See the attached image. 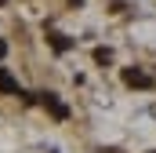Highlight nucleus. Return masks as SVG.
Wrapping results in <instances>:
<instances>
[{"label":"nucleus","mask_w":156,"mask_h":153,"mask_svg":"<svg viewBox=\"0 0 156 153\" xmlns=\"http://www.w3.org/2000/svg\"><path fill=\"white\" fill-rule=\"evenodd\" d=\"M47 44H51V47H55V51H58V55H62V51H69V47H73V40H69V37H62V33H47Z\"/></svg>","instance_id":"4"},{"label":"nucleus","mask_w":156,"mask_h":153,"mask_svg":"<svg viewBox=\"0 0 156 153\" xmlns=\"http://www.w3.org/2000/svg\"><path fill=\"white\" fill-rule=\"evenodd\" d=\"M4 55H7V44H4V40H0V58H4Z\"/></svg>","instance_id":"6"},{"label":"nucleus","mask_w":156,"mask_h":153,"mask_svg":"<svg viewBox=\"0 0 156 153\" xmlns=\"http://www.w3.org/2000/svg\"><path fill=\"white\" fill-rule=\"evenodd\" d=\"M0 95H22V88H18V80L7 73L4 66H0Z\"/></svg>","instance_id":"3"},{"label":"nucleus","mask_w":156,"mask_h":153,"mask_svg":"<svg viewBox=\"0 0 156 153\" xmlns=\"http://www.w3.org/2000/svg\"><path fill=\"white\" fill-rule=\"evenodd\" d=\"M123 80H127L131 88H153V76L142 73V69H123Z\"/></svg>","instance_id":"2"},{"label":"nucleus","mask_w":156,"mask_h":153,"mask_svg":"<svg viewBox=\"0 0 156 153\" xmlns=\"http://www.w3.org/2000/svg\"><path fill=\"white\" fill-rule=\"evenodd\" d=\"M4 4H7V0H0V7H4Z\"/></svg>","instance_id":"7"},{"label":"nucleus","mask_w":156,"mask_h":153,"mask_svg":"<svg viewBox=\"0 0 156 153\" xmlns=\"http://www.w3.org/2000/svg\"><path fill=\"white\" fill-rule=\"evenodd\" d=\"M94 62H98V66H109V62H113V51H109V47H94Z\"/></svg>","instance_id":"5"},{"label":"nucleus","mask_w":156,"mask_h":153,"mask_svg":"<svg viewBox=\"0 0 156 153\" xmlns=\"http://www.w3.org/2000/svg\"><path fill=\"white\" fill-rule=\"evenodd\" d=\"M40 102H44V110L55 117V120H66V117H69V110H66V106L58 102V95H51V91H44V95H40Z\"/></svg>","instance_id":"1"}]
</instances>
